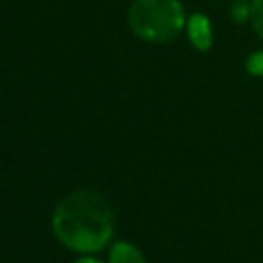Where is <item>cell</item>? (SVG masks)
<instances>
[{"label": "cell", "mask_w": 263, "mask_h": 263, "mask_svg": "<svg viewBox=\"0 0 263 263\" xmlns=\"http://www.w3.org/2000/svg\"><path fill=\"white\" fill-rule=\"evenodd\" d=\"M51 230L53 236L74 253H99L109 245L115 232L113 205L95 189L70 191L53 208Z\"/></svg>", "instance_id": "1"}, {"label": "cell", "mask_w": 263, "mask_h": 263, "mask_svg": "<svg viewBox=\"0 0 263 263\" xmlns=\"http://www.w3.org/2000/svg\"><path fill=\"white\" fill-rule=\"evenodd\" d=\"M127 21L136 37L148 43H171L185 31L187 14L179 0H134Z\"/></svg>", "instance_id": "2"}, {"label": "cell", "mask_w": 263, "mask_h": 263, "mask_svg": "<svg viewBox=\"0 0 263 263\" xmlns=\"http://www.w3.org/2000/svg\"><path fill=\"white\" fill-rule=\"evenodd\" d=\"M185 33L189 37V43L197 51H208L214 43V27H212V21L203 12H193L187 16Z\"/></svg>", "instance_id": "3"}, {"label": "cell", "mask_w": 263, "mask_h": 263, "mask_svg": "<svg viewBox=\"0 0 263 263\" xmlns=\"http://www.w3.org/2000/svg\"><path fill=\"white\" fill-rule=\"evenodd\" d=\"M107 263H146V257L134 242L117 240L109 247Z\"/></svg>", "instance_id": "4"}, {"label": "cell", "mask_w": 263, "mask_h": 263, "mask_svg": "<svg viewBox=\"0 0 263 263\" xmlns=\"http://www.w3.org/2000/svg\"><path fill=\"white\" fill-rule=\"evenodd\" d=\"M249 21L253 25V31L263 39V0L249 2Z\"/></svg>", "instance_id": "5"}, {"label": "cell", "mask_w": 263, "mask_h": 263, "mask_svg": "<svg viewBox=\"0 0 263 263\" xmlns=\"http://www.w3.org/2000/svg\"><path fill=\"white\" fill-rule=\"evenodd\" d=\"M245 70H247L251 76H255V78H263V49L253 51V53L247 58Z\"/></svg>", "instance_id": "6"}, {"label": "cell", "mask_w": 263, "mask_h": 263, "mask_svg": "<svg viewBox=\"0 0 263 263\" xmlns=\"http://www.w3.org/2000/svg\"><path fill=\"white\" fill-rule=\"evenodd\" d=\"M249 18V4H236L234 8H232V21L234 23H242V21H247Z\"/></svg>", "instance_id": "7"}, {"label": "cell", "mask_w": 263, "mask_h": 263, "mask_svg": "<svg viewBox=\"0 0 263 263\" xmlns=\"http://www.w3.org/2000/svg\"><path fill=\"white\" fill-rule=\"evenodd\" d=\"M74 263H103L101 259H97V257H92V255H80Z\"/></svg>", "instance_id": "8"}]
</instances>
